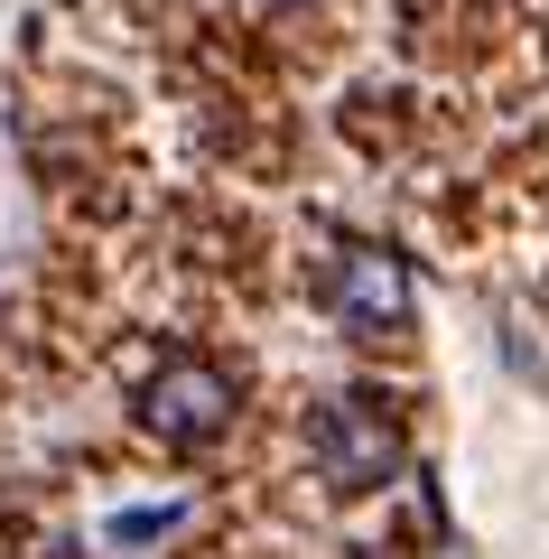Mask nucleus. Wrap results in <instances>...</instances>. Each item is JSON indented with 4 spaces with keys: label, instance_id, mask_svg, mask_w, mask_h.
Returning <instances> with one entry per match:
<instances>
[{
    "label": "nucleus",
    "instance_id": "nucleus-4",
    "mask_svg": "<svg viewBox=\"0 0 549 559\" xmlns=\"http://www.w3.org/2000/svg\"><path fill=\"white\" fill-rule=\"evenodd\" d=\"M271 10H289V0H271Z\"/></svg>",
    "mask_w": 549,
    "mask_h": 559
},
{
    "label": "nucleus",
    "instance_id": "nucleus-1",
    "mask_svg": "<svg viewBox=\"0 0 549 559\" xmlns=\"http://www.w3.org/2000/svg\"><path fill=\"white\" fill-rule=\"evenodd\" d=\"M317 476L335 485V495H382V485L401 476V457H410V448H401V419L382 411L373 392H345V401H326V411H317Z\"/></svg>",
    "mask_w": 549,
    "mask_h": 559
},
{
    "label": "nucleus",
    "instance_id": "nucleus-2",
    "mask_svg": "<svg viewBox=\"0 0 549 559\" xmlns=\"http://www.w3.org/2000/svg\"><path fill=\"white\" fill-rule=\"evenodd\" d=\"M326 308H335L363 345L401 336V326H410V308H419L410 261H401L392 242H335V261H326Z\"/></svg>",
    "mask_w": 549,
    "mask_h": 559
},
{
    "label": "nucleus",
    "instance_id": "nucleus-3",
    "mask_svg": "<svg viewBox=\"0 0 549 559\" xmlns=\"http://www.w3.org/2000/svg\"><path fill=\"white\" fill-rule=\"evenodd\" d=\"M140 429H150L158 448L224 439V429H234V373H224V364H196V355L158 364V373L140 382Z\"/></svg>",
    "mask_w": 549,
    "mask_h": 559
}]
</instances>
